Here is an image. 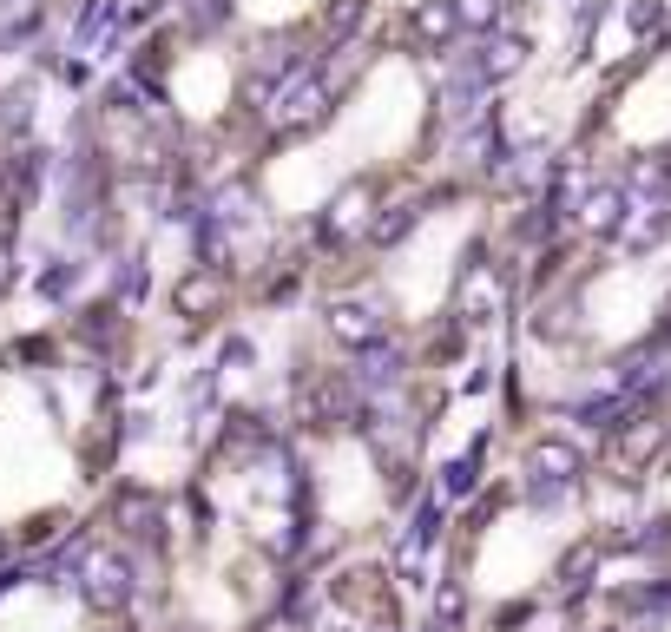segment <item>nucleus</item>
Listing matches in <instances>:
<instances>
[{
	"label": "nucleus",
	"instance_id": "1",
	"mask_svg": "<svg viewBox=\"0 0 671 632\" xmlns=\"http://www.w3.org/2000/svg\"><path fill=\"white\" fill-rule=\"evenodd\" d=\"M310 632H395V586L375 573H329V619Z\"/></svg>",
	"mask_w": 671,
	"mask_h": 632
}]
</instances>
